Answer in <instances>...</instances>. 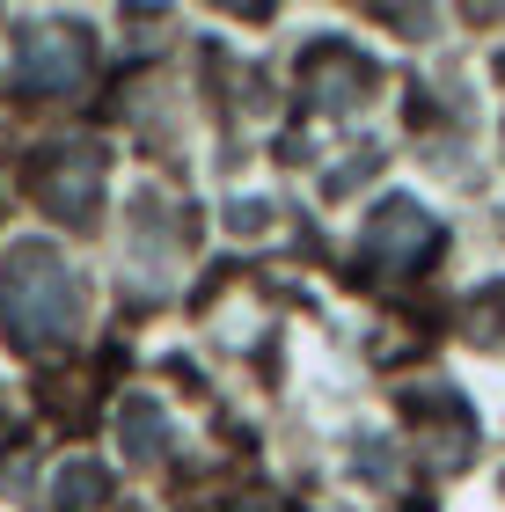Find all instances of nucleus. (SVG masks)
I'll use <instances>...</instances> for the list:
<instances>
[{"label":"nucleus","instance_id":"obj_2","mask_svg":"<svg viewBox=\"0 0 505 512\" xmlns=\"http://www.w3.org/2000/svg\"><path fill=\"white\" fill-rule=\"evenodd\" d=\"M440 249V227H432V213H418L410 198H388L374 220H366V264H425V256Z\"/></svg>","mask_w":505,"mask_h":512},{"label":"nucleus","instance_id":"obj_6","mask_svg":"<svg viewBox=\"0 0 505 512\" xmlns=\"http://www.w3.org/2000/svg\"><path fill=\"white\" fill-rule=\"evenodd\" d=\"M235 512H271V505H235Z\"/></svg>","mask_w":505,"mask_h":512},{"label":"nucleus","instance_id":"obj_5","mask_svg":"<svg viewBox=\"0 0 505 512\" xmlns=\"http://www.w3.org/2000/svg\"><path fill=\"white\" fill-rule=\"evenodd\" d=\"M96 498H103V476H88V469L59 483V505H96Z\"/></svg>","mask_w":505,"mask_h":512},{"label":"nucleus","instance_id":"obj_1","mask_svg":"<svg viewBox=\"0 0 505 512\" xmlns=\"http://www.w3.org/2000/svg\"><path fill=\"white\" fill-rule=\"evenodd\" d=\"M0 315H8L15 344H30V352L59 344L74 330V315H81V286H74V271H66V256L44 249V242L15 249L8 278H0Z\"/></svg>","mask_w":505,"mask_h":512},{"label":"nucleus","instance_id":"obj_4","mask_svg":"<svg viewBox=\"0 0 505 512\" xmlns=\"http://www.w3.org/2000/svg\"><path fill=\"white\" fill-rule=\"evenodd\" d=\"M125 447H132V454H154V447H162V417H154V403H132Z\"/></svg>","mask_w":505,"mask_h":512},{"label":"nucleus","instance_id":"obj_3","mask_svg":"<svg viewBox=\"0 0 505 512\" xmlns=\"http://www.w3.org/2000/svg\"><path fill=\"white\" fill-rule=\"evenodd\" d=\"M74 81H81V37H74V30H30V37H22L15 88L52 96V88H74Z\"/></svg>","mask_w":505,"mask_h":512}]
</instances>
